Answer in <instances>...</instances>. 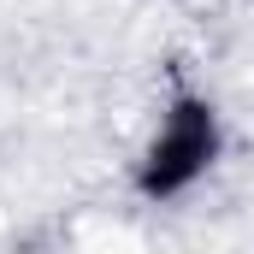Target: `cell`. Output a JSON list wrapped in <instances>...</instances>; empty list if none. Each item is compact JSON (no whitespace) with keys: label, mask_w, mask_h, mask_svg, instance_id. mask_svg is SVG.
Listing matches in <instances>:
<instances>
[{"label":"cell","mask_w":254,"mask_h":254,"mask_svg":"<svg viewBox=\"0 0 254 254\" xmlns=\"http://www.w3.org/2000/svg\"><path fill=\"white\" fill-rule=\"evenodd\" d=\"M219 160H225V113L207 95L184 89L160 107L154 130L142 136L136 166H130V190L154 207H172L201 190L219 172Z\"/></svg>","instance_id":"obj_1"}]
</instances>
